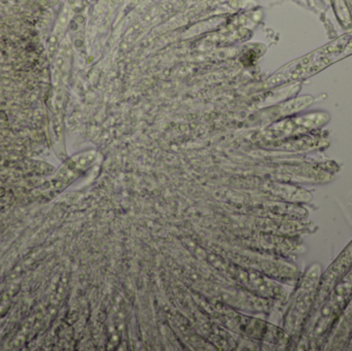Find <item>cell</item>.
I'll return each instance as SVG.
<instances>
[{
  "label": "cell",
  "instance_id": "3957f363",
  "mask_svg": "<svg viewBox=\"0 0 352 351\" xmlns=\"http://www.w3.org/2000/svg\"><path fill=\"white\" fill-rule=\"evenodd\" d=\"M322 266L314 264L305 272L298 284L285 317V331L293 338L294 343L303 333L314 313L322 275Z\"/></svg>",
  "mask_w": 352,
  "mask_h": 351
},
{
  "label": "cell",
  "instance_id": "5b68a950",
  "mask_svg": "<svg viewBox=\"0 0 352 351\" xmlns=\"http://www.w3.org/2000/svg\"><path fill=\"white\" fill-rule=\"evenodd\" d=\"M352 268V241L343 249L342 253L329 266L326 271L322 272L318 284V295L314 311L326 300L331 291L337 282Z\"/></svg>",
  "mask_w": 352,
  "mask_h": 351
},
{
  "label": "cell",
  "instance_id": "6da1fadb",
  "mask_svg": "<svg viewBox=\"0 0 352 351\" xmlns=\"http://www.w3.org/2000/svg\"><path fill=\"white\" fill-rule=\"evenodd\" d=\"M351 298L352 268L314 311L303 333L296 341V350H324L329 335Z\"/></svg>",
  "mask_w": 352,
  "mask_h": 351
},
{
  "label": "cell",
  "instance_id": "52a82bcc",
  "mask_svg": "<svg viewBox=\"0 0 352 351\" xmlns=\"http://www.w3.org/2000/svg\"><path fill=\"white\" fill-rule=\"evenodd\" d=\"M345 350L352 351V335L351 339H349V343H347L346 348H345Z\"/></svg>",
  "mask_w": 352,
  "mask_h": 351
},
{
  "label": "cell",
  "instance_id": "277c9868",
  "mask_svg": "<svg viewBox=\"0 0 352 351\" xmlns=\"http://www.w3.org/2000/svg\"><path fill=\"white\" fill-rule=\"evenodd\" d=\"M330 115L327 111H314L305 115L289 117L276 124L270 129V135L274 139H289L318 131L330 122Z\"/></svg>",
  "mask_w": 352,
  "mask_h": 351
},
{
  "label": "cell",
  "instance_id": "7a4b0ae2",
  "mask_svg": "<svg viewBox=\"0 0 352 351\" xmlns=\"http://www.w3.org/2000/svg\"><path fill=\"white\" fill-rule=\"evenodd\" d=\"M352 55V31L341 35L328 45L292 62L277 72L269 84L298 82L316 76L332 64Z\"/></svg>",
  "mask_w": 352,
  "mask_h": 351
},
{
  "label": "cell",
  "instance_id": "8992f818",
  "mask_svg": "<svg viewBox=\"0 0 352 351\" xmlns=\"http://www.w3.org/2000/svg\"><path fill=\"white\" fill-rule=\"evenodd\" d=\"M352 335V298L329 335L324 350H344Z\"/></svg>",
  "mask_w": 352,
  "mask_h": 351
}]
</instances>
